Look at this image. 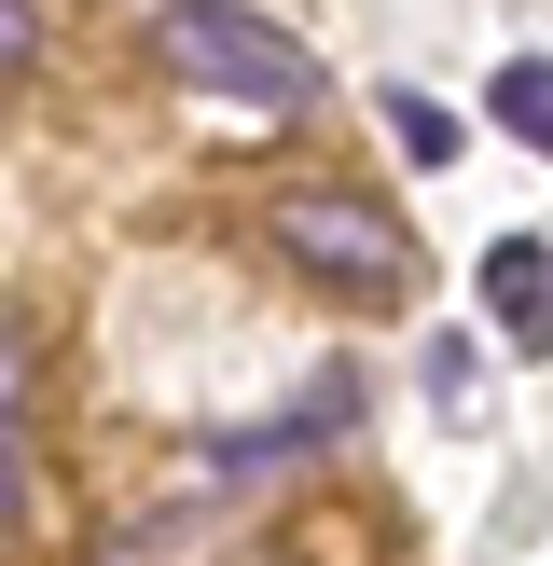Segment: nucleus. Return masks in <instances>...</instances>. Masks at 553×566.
Here are the masks:
<instances>
[{
  "mask_svg": "<svg viewBox=\"0 0 553 566\" xmlns=\"http://www.w3.org/2000/svg\"><path fill=\"white\" fill-rule=\"evenodd\" d=\"M42 55H55V14L42 0H0V83H28Z\"/></svg>",
  "mask_w": 553,
  "mask_h": 566,
  "instance_id": "423d86ee",
  "label": "nucleus"
},
{
  "mask_svg": "<svg viewBox=\"0 0 553 566\" xmlns=\"http://www.w3.org/2000/svg\"><path fill=\"white\" fill-rule=\"evenodd\" d=\"M153 55L194 70L208 97H249V111H304V97H319L304 42L263 28V14H236V0H166V14H153Z\"/></svg>",
  "mask_w": 553,
  "mask_h": 566,
  "instance_id": "f03ea898",
  "label": "nucleus"
},
{
  "mask_svg": "<svg viewBox=\"0 0 553 566\" xmlns=\"http://www.w3.org/2000/svg\"><path fill=\"white\" fill-rule=\"evenodd\" d=\"M387 138H401L415 166H442V153H457V111H442V97H387Z\"/></svg>",
  "mask_w": 553,
  "mask_h": 566,
  "instance_id": "0eeeda50",
  "label": "nucleus"
},
{
  "mask_svg": "<svg viewBox=\"0 0 553 566\" xmlns=\"http://www.w3.org/2000/svg\"><path fill=\"white\" fill-rule=\"evenodd\" d=\"M484 318L512 332L525 359H553V235H498L484 249Z\"/></svg>",
  "mask_w": 553,
  "mask_h": 566,
  "instance_id": "7ed1b4c3",
  "label": "nucleus"
},
{
  "mask_svg": "<svg viewBox=\"0 0 553 566\" xmlns=\"http://www.w3.org/2000/svg\"><path fill=\"white\" fill-rule=\"evenodd\" d=\"M276 263H304L319 291H346V304H401L415 291V235L374 208V193H332V180L276 193Z\"/></svg>",
  "mask_w": 553,
  "mask_h": 566,
  "instance_id": "f257e3e1",
  "label": "nucleus"
},
{
  "mask_svg": "<svg viewBox=\"0 0 553 566\" xmlns=\"http://www.w3.org/2000/svg\"><path fill=\"white\" fill-rule=\"evenodd\" d=\"M28 401H42V346H28V318H0V442L28 429Z\"/></svg>",
  "mask_w": 553,
  "mask_h": 566,
  "instance_id": "39448f33",
  "label": "nucleus"
},
{
  "mask_svg": "<svg viewBox=\"0 0 553 566\" xmlns=\"http://www.w3.org/2000/svg\"><path fill=\"white\" fill-rule=\"evenodd\" d=\"M498 125H512L525 153H553V55H512V70H498Z\"/></svg>",
  "mask_w": 553,
  "mask_h": 566,
  "instance_id": "20e7f679",
  "label": "nucleus"
},
{
  "mask_svg": "<svg viewBox=\"0 0 553 566\" xmlns=\"http://www.w3.org/2000/svg\"><path fill=\"white\" fill-rule=\"evenodd\" d=\"M14 525H28V457L0 442V539H14Z\"/></svg>",
  "mask_w": 553,
  "mask_h": 566,
  "instance_id": "6e6552de",
  "label": "nucleus"
}]
</instances>
